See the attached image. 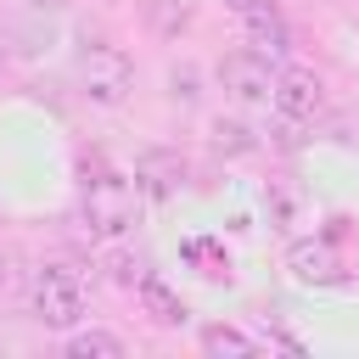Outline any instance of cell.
I'll list each match as a JSON object with an SVG mask.
<instances>
[{"mask_svg": "<svg viewBox=\"0 0 359 359\" xmlns=\"http://www.w3.org/2000/svg\"><path fill=\"white\" fill-rule=\"evenodd\" d=\"M135 180H140V191H151V196H168V191H180V180H185V157H180V151H163V146H151V151H140V168H135Z\"/></svg>", "mask_w": 359, "mask_h": 359, "instance_id": "ba28073f", "label": "cell"}, {"mask_svg": "<svg viewBox=\"0 0 359 359\" xmlns=\"http://www.w3.org/2000/svg\"><path fill=\"white\" fill-rule=\"evenodd\" d=\"M135 292H140V309H146L157 325H185V320H191L185 297H180L174 286H163L157 275H140V286H135Z\"/></svg>", "mask_w": 359, "mask_h": 359, "instance_id": "9c48e42d", "label": "cell"}, {"mask_svg": "<svg viewBox=\"0 0 359 359\" xmlns=\"http://www.w3.org/2000/svg\"><path fill=\"white\" fill-rule=\"evenodd\" d=\"M28 6H45V11H50V6H67V0H28Z\"/></svg>", "mask_w": 359, "mask_h": 359, "instance_id": "2e32d148", "label": "cell"}, {"mask_svg": "<svg viewBox=\"0 0 359 359\" xmlns=\"http://www.w3.org/2000/svg\"><path fill=\"white\" fill-rule=\"evenodd\" d=\"M286 269L297 286H342L348 269H342V252L331 247V236H303L286 247Z\"/></svg>", "mask_w": 359, "mask_h": 359, "instance_id": "277c9868", "label": "cell"}, {"mask_svg": "<svg viewBox=\"0 0 359 359\" xmlns=\"http://www.w3.org/2000/svg\"><path fill=\"white\" fill-rule=\"evenodd\" d=\"M202 348H208V353H230V359H247V353H258V342H252L247 331H236V325H224V320H213V325H202Z\"/></svg>", "mask_w": 359, "mask_h": 359, "instance_id": "8fae6325", "label": "cell"}, {"mask_svg": "<svg viewBox=\"0 0 359 359\" xmlns=\"http://www.w3.org/2000/svg\"><path fill=\"white\" fill-rule=\"evenodd\" d=\"M224 6H230V11H247V6H258V0H224Z\"/></svg>", "mask_w": 359, "mask_h": 359, "instance_id": "9a60e30c", "label": "cell"}, {"mask_svg": "<svg viewBox=\"0 0 359 359\" xmlns=\"http://www.w3.org/2000/svg\"><path fill=\"white\" fill-rule=\"evenodd\" d=\"M325 107V90H320V79L309 73V67H280L275 73V112L286 118V123H303V118H314Z\"/></svg>", "mask_w": 359, "mask_h": 359, "instance_id": "8992f818", "label": "cell"}, {"mask_svg": "<svg viewBox=\"0 0 359 359\" xmlns=\"http://www.w3.org/2000/svg\"><path fill=\"white\" fill-rule=\"evenodd\" d=\"M67 353L73 359H118L123 353V337H112V331H73L67 337Z\"/></svg>", "mask_w": 359, "mask_h": 359, "instance_id": "7c38bea8", "label": "cell"}, {"mask_svg": "<svg viewBox=\"0 0 359 359\" xmlns=\"http://www.w3.org/2000/svg\"><path fill=\"white\" fill-rule=\"evenodd\" d=\"M180 258H185L202 280H230V252H224L213 236H191V241H180Z\"/></svg>", "mask_w": 359, "mask_h": 359, "instance_id": "30bf717a", "label": "cell"}, {"mask_svg": "<svg viewBox=\"0 0 359 359\" xmlns=\"http://www.w3.org/2000/svg\"><path fill=\"white\" fill-rule=\"evenodd\" d=\"M11 292V258H0V297Z\"/></svg>", "mask_w": 359, "mask_h": 359, "instance_id": "5bb4252c", "label": "cell"}, {"mask_svg": "<svg viewBox=\"0 0 359 359\" xmlns=\"http://www.w3.org/2000/svg\"><path fill=\"white\" fill-rule=\"evenodd\" d=\"M241 28H247V45H252L258 56H286V50H292V28H286V17H280L269 0L247 6V11H241Z\"/></svg>", "mask_w": 359, "mask_h": 359, "instance_id": "52a82bcc", "label": "cell"}, {"mask_svg": "<svg viewBox=\"0 0 359 359\" xmlns=\"http://www.w3.org/2000/svg\"><path fill=\"white\" fill-rule=\"evenodd\" d=\"M213 140H219V151H252V146H258V140H252V129H247V123H236V118H230V123L219 118V123H213Z\"/></svg>", "mask_w": 359, "mask_h": 359, "instance_id": "4fadbf2b", "label": "cell"}, {"mask_svg": "<svg viewBox=\"0 0 359 359\" xmlns=\"http://www.w3.org/2000/svg\"><path fill=\"white\" fill-rule=\"evenodd\" d=\"M79 84H84V95L90 101H101V107H118L123 95H129V84H135V62H129V50L123 45H84L79 50Z\"/></svg>", "mask_w": 359, "mask_h": 359, "instance_id": "3957f363", "label": "cell"}, {"mask_svg": "<svg viewBox=\"0 0 359 359\" xmlns=\"http://www.w3.org/2000/svg\"><path fill=\"white\" fill-rule=\"evenodd\" d=\"M219 79H224V90H230L236 101H247V107L275 101V67H269V56H258V50H236V56H224Z\"/></svg>", "mask_w": 359, "mask_h": 359, "instance_id": "5b68a950", "label": "cell"}, {"mask_svg": "<svg viewBox=\"0 0 359 359\" xmlns=\"http://www.w3.org/2000/svg\"><path fill=\"white\" fill-rule=\"evenodd\" d=\"M34 320L50 325V331H67V325L84 320V280H79V269L45 264L34 275Z\"/></svg>", "mask_w": 359, "mask_h": 359, "instance_id": "7a4b0ae2", "label": "cell"}, {"mask_svg": "<svg viewBox=\"0 0 359 359\" xmlns=\"http://www.w3.org/2000/svg\"><path fill=\"white\" fill-rule=\"evenodd\" d=\"M79 213L95 236H123L135 230L140 219V180H123L118 168L107 163H84V180H79Z\"/></svg>", "mask_w": 359, "mask_h": 359, "instance_id": "6da1fadb", "label": "cell"}, {"mask_svg": "<svg viewBox=\"0 0 359 359\" xmlns=\"http://www.w3.org/2000/svg\"><path fill=\"white\" fill-rule=\"evenodd\" d=\"M0 73H6V56H0Z\"/></svg>", "mask_w": 359, "mask_h": 359, "instance_id": "e0dca14e", "label": "cell"}]
</instances>
